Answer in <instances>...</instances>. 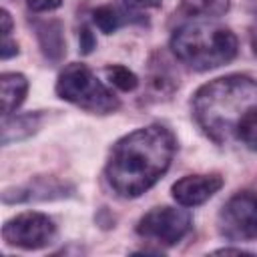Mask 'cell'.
<instances>
[{"label": "cell", "mask_w": 257, "mask_h": 257, "mask_svg": "<svg viewBox=\"0 0 257 257\" xmlns=\"http://www.w3.org/2000/svg\"><path fill=\"white\" fill-rule=\"evenodd\" d=\"M193 116L217 145L257 151V80L229 74L203 84L193 96Z\"/></svg>", "instance_id": "obj_1"}, {"label": "cell", "mask_w": 257, "mask_h": 257, "mask_svg": "<svg viewBox=\"0 0 257 257\" xmlns=\"http://www.w3.org/2000/svg\"><path fill=\"white\" fill-rule=\"evenodd\" d=\"M177 143L163 124H149L118 139L108 155L104 177L122 199L147 193L171 167Z\"/></svg>", "instance_id": "obj_2"}, {"label": "cell", "mask_w": 257, "mask_h": 257, "mask_svg": "<svg viewBox=\"0 0 257 257\" xmlns=\"http://www.w3.org/2000/svg\"><path fill=\"white\" fill-rule=\"evenodd\" d=\"M171 50L189 68L205 72L237 56V36L221 24L189 22L173 32Z\"/></svg>", "instance_id": "obj_3"}, {"label": "cell", "mask_w": 257, "mask_h": 257, "mask_svg": "<svg viewBox=\"0 0 257 257\" xmlns=\"http://www.w3.org/2000/svg\"><path fill=\"white\" fill-rule=\"evenodd\" d=\"M56 94L62 100L94 114H108L120 106V100L92 74L86 64L80 62H72L60 72L56 80Z\"/></svg>", "instance_id": "obj_4"}, {"label": "cell", "mask_w": 257, "mask_h": 257, "mask_svg": "<svg viewBox=\"0 0 257 257\" xmlns=\"http://www.w3.org/2000/svg\"><path fill=\"white\" fill-rule=\"evenodd\" d=\"M193 227L191 213L175 207H155L137 223V233L159 245L179 243Z\"/></svg>", "instance_id": "obj_5"}, {"label": "cell", "mask_w": 257, "mask_h": 257, "mask_svg": "<svg viewBox=\"0 0 257 257\" xmlns=\"http://www.w3.org/2000/svg\"><path fill=\"white\" fill-rule=\"evenodd\" d=\"M219 233L229 241L257 239V191H241L223 205Z\"/></svg>", "instance_id": "obj_6"}, {"label": "cell", "mask_w": 257, "mask_h": 257, "mask_svg": "<svg viewBox=\"0 0 257 257\" xmlns=\"http://www.w3.org/2000/svg\"><path fill=\"white\" fill-rule=\"evenodd\" d=\"M56 237V227L52 219L44 213L26 211L12 219H8L2 227V239L12 245L26 251L42 249L50 245Z\"/></svg>", "instance_id": "obj_7"}, {"label": "cell", "mask_w": 257, "mask_h": 257, "mask_svg": "<svg viewBox=\"0 0 257 257\" xmlns=\"http://www.w3.org/2000/svg\"><path fill=\"white\" fill-rule=\"evenodd\" d=\"M221 187L219 175H187L173 185V199L183 207H195L209 201Z\"/></svg>", "instance_id": "obj_8"}, {"label": "cell", "mask_w": 257, "mask_h": 257, "mask_svg": "<svg viewBox=\"0 0 257 257\" xmlns=\"http://www.w3.org/2000/svg\"><path fill=\"white\" fill-rule=\"evenodd\" d=\"M28 92V80L20 72H4L0 76V96H2V118L12 116V112L24 102Z\"/></svg>", "instance_id": "obj_9"}, {"label": "cell", "mask_w": 257, "mask_h": 257, "mask_svg": "<svg viewBox=\"0 0 257 257\" xmlns=\"http://www.w3.org/2000/svg\"><path fill=\"white\" fill-rule=\"evenodd\" d=\"M42 112H26L2 118V145H10L12 141H22L38 131L42 122Z\"/></svg>", "instance_id": "obj_10"}, {"label": "cell", "mask_w": 257, "mask_h": 257, "mask_svg": "<svg viewBox=\"0 0 257 257\" xmlns=\"http://www.w3.org/2000/svg\"><path fill=\"white\" fill-rule=\"evenodd\" d=\"M36 36L40 40L42 52L50 60H60L64 54V38H62V26L58 20H46L36 22Z\"/></svg>", "instance_id": "obj_11"}, {"label": "cell", "mask_w": 257, "mask_h": 257, "mask_svg": "<svg viewBox=\"0 0 257 257\" xmlns=\"http://www.w3.org/2000/svg\"><path fill=\"white\" fill-rule=\"evenodd\" d=\"M229 0H181V10L197 18H217L229 10Z\"/></svg>", "instance_id": "obj_12"}, {"label": "cell", "mask_w": 257, "mask_h": 257, "mask_svg": "<svg viewBox=\"0 0 257 257\" xmlns=\"http://www.w3.org/2000/svg\"><path fill=\"white\" fill-rule=\"evenodd\" d=\"M92 20H94V24L98 26V30L104 32V34H112V32L118 30L120 24L124 22L120 10L114 8V6H108V4L98 6V8L92 12Z\"/></svg>", "instance_id": "obj_13"}, {"label": "cell", "mask_w": 257, "mask_h": 257, "mask_svg": "<svg viewBox=\"0 0 257 257\" xmlns=\"http://www.w3.org/2000/svg\"><path fill=\"white\" fill-rule=\"evenodd\" d=\"M104 72H106L110 84H114L116 88H120V90H124V92H131V90H135V88L139 86V76H137L133 70H128L126 66H122V64L106 66Z\"/></svg>", "instance_id": "obj_14"}, {"label": "cell", "mask_w": 257, "mask_h": 257, "mask_svg": "<svg viewBox=\"0 0 257 257\" xmlns=\"http://www.w3.org/2000/svg\"><path fill=\"white\" fill-rule=\"evenodd\" d=\"M78 44H80V52H82V54H90V52H92V48L96 46V38H94V34L90 32V28H88V26H82V28H80Z\"/></svg>", "instance_id": "obj_15"}, {"label": "cell", "mask_w": 257, "mask_h": 257, "mask_svg": "<svg viewBox=\"0 0 257 257\" xmlns=\"http://www.w3.org/2000/svg\"><path fill=\"white\" fill-rule=\"evenodd\" d=\"M26 4L34 12H50L56 10L62 4V0H26Z\"/></svg>", "instance_id": "obj_16"}, {"label": "cell", "mask_w": 257, "mask_h": 257, "mask_svg": "<svg viewBox=\"0 0 257 257\" xmlns=\"http://www.w3.org/2000/svg\"><path fill=\"white\" fill-rule=\"evenodd\" d=\"M14 54H18V46H16V42H12V40H10V36H2L0 56H2L4 60H8V58H10V56H14Z\"/></svg>", "instance_id": "obj_17"}, {"label": "cell", "mask_w": 257, "mask_h": 257, "mask_svg": "<svg viewBox=\"0 0 257 257\" xmlns=\"http://www.w3.org/2000/svg\"><path fill=\"white\" fill-rule=\"evenodd\" d=\"M124 4L128 8H135V10H145V8H157L163 4V0H124Z\"/></svg>", "instance_id": "obj_18"}, {"label": "cell", "mask_w": 257, "mask_h": 257, "mask_svg": "<svg viewBox=\"0 0 257 257\" xmlns=\"http://www.w3.org/2000/svg\"><path fill=\"white\" fill-rule=\"evenodd\" d=\"M0 14H2L0 16V20H2V36H10V32H12V18H10L8 10H2Z\"/></svg>", "instance_id": "obj_19"}, {"label": "cell", "mask_w": 257, "mask_h": 257, "mask_svg": "<svg viewBox=\"0 0 257 257\" xmlns=\"http://www.w3.org/2000/svg\"><path fill=\"white\" fill-rule=\"evenodd\" d=\"M215 253H221V255H229V253H235V255H245V253H249V251H245V249H231V247H225V249H217Z\"/></svg>", "instance_id": "obj_20"}, {"label": "cell", "mask_w": 257, "mask_h": 257, "mask_svg": "<svg viewBox=\"0 0 257 257\" xmlns=\"http://www.w3.org/2000/svg\"><path fill=\"white\" fill-rule=\"evenodd\" d=\"M251 46H253V52H255V56H257V28H255L253 34H251Z\"/></svg>", "instance_id": "obj_21"}]
</instances>
